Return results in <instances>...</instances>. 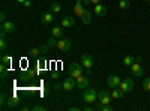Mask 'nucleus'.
<instances>
[{
  "mask_svg": "<svg viewBox=\"0 0 150 111\" xmlns=\"http://www.w3.org/2000/svg\"><path fill=\"white\" fill-rule=\"evenodd\" d=\"M51 35L53 36H56V38H63V27L62 26H54L53 29H51Z\"/></svg>",
  "mask_w": 150,
  "mask_h": 111,
  "instance_id": "a211bd4d",
  "label": "nucleus"
},
{
  "mask_svg": "<svg viewBox=\"0 0 150 111\" xmlns=\"http://www.w3.org/2000/svg\"><path fill=\"white\" fill-rule=\"evenodd\" d=\"M0 21H2V24L6 21V15H5V12H0Z\"/></svg>",
  "mask_w": 150,
  "mask_h": 111,
  "instance_id": "72a5a7b5",
  "label": "nucleus"
},
{
  "mask_svg": "<svg viewBox=\"0 0 150 111\" xmlns=\"http://www.w3.org/2000/svg\"><path fill=\"white\" fill-rule=\"evenodd\" d=\"M32 3H30V0H26V2H24V6H26V8H29Z\"/></svg>",
  "mask_w": 150,
  "mask_h": 111,
  "instance_id": "e433bc0d",
  "label": "nucleus"
},
{
  "mask_svg": "<svg viewBox=\"0 0 150 111\" xmlns=\"http://www.w3.org/2000/svg\"><path fill=\"white\" fill-rule=\"evenodd\" d=\"M71 45H72V42H71L69 38H60L59 42H57V50L62 51V53H68Z\"/></svg>",
  "mask_w": 150,
  "mask_h": 111,
  "instance_id": "7ed1b4c3",
  "label": "nucleus"
},
{
  "mask_svg": "<svg viewBox=\"0 0 150 111\" xmlns=\"http://www.w3.org/2000/svg\"><path fill=\"white\" fill-rule=\"evenodd\" d=\"M20 105V98L18 96H9L8 98V101H6V108H9V110H12V108H17Z\"/></svg>",
  "mask_w": 150,
  "mask_h": 111,
  "instance_id": "9d476101",
  "label": "nucleus"
},
{
  "mask_svg": "<svg viewBox=\"0 0 150 111\" xmlns=\"http://www.w3.org/2000/svg\"><path fill=\"white\" fill-rule=\"evenodd\" d=\"M123 96H125V92H122L119 87H116L114 90L111 92V98H112V99H122Z\"/></svg>",
  "mask_w": 150,
  "mask_h": 111,
  "instance_id": "6ab92c4d",
  "label": "nucleus"
},
{
  "mask_svg": "<svg viewBox=\"0 0 150 111\" xmlns=\"http://www.w3.org/2000/svg\"><path fill=\"white\" fill-rule=\"evenodd\" d=\"M83 71H84V66L80 65V63H77V62H74V63L69 65V75L72 78H75V80L83 75Z\"/></svg>",
  "mask_w": 150,
  "mask_h": 111,
  "instance_id": "f257e3e1",
  "label": "nucleus"
},
{
  "mask_svg": "<svg viewBox=\"0 0 150 111\" xmlns=\"http://www.w3.org/2000/svg\"><path fill=\"white\" fill-rule=\"evenodd\" d=\"M93 12H95L96 15H99V17H105V15H107V12H108V9H107L104 5H101V3H99V5H95V9H93Z\"/></svg>",
  "mask_w": 150,
  "mask_h": 111,
  "instance_id": "ddd939ff",
  "label": "nucleus"
},
{
  "mask_svg": "<svg viewBox=\"0 0 150 111\" xmlns=\"http://www.w3.org/2000/svg\"><path fill=\"white\" fill-rule=\"evenodd\" d=\"M57 42H59V38H56V36H50V38H48V41H47V44L50 45V48H51V47H57Z\"/></svg>",
  "mask_w": 150,
  "mask_h": 111,
  "instance_id": "5701e85b",
  "label": "nucleus"
},
{
  "mask_svg": "<svg viewBox=\"0 0 150 111\" xmlns=\"http://www.w3.org/2000/svg\"><path fill=\"white\" fill-rule=\"evenodd\" d=\"M143 89L146 92H150V78H144L143 80Z\"/></svg>",
  "mask_w": 150,
  "mask_h": 111,
  "instance_id": "bb28decb",
  "label": "nucleus"
},
{
  "mask_svg": "<svg viewBox=\"0 0 150 111\" xmlns=\"http://www.w3.org/2000/svg\"><path fill=\"white\" fill-rule=\"evenodd\" d=\"M53 78H59V72H54L53 74Z\"/></svg>",
  "mask_w": 150,
  "mask_h": 111,
  "instance_id": "a19ab883",
  "label": "nucleus"
},
{
  "mask_svg": "<svg viewBox=\"0 0 150 111\" xmlns=\"http://www.w3.org/2000/svg\"><path fill=\"white\" fill-rule=\"evenodd\" d=\"M131 74L134 77H138V78H141L143 77V74H144V68H143V65L140 63V62H134V65L131 66Z\"/></svg>",
  "mask_w": 150,
  "mask_h": 111,
  "instance_id": "39448f33",
  "label": "nucleus"
},
{
  "mask_svg": "<svg viewBox=\"0 0 150 111\" xmlns=\"http://www.w3.org/2000/svg\"><path fill=\"white\" fill-rule=\"evenodd\" d=\"M129 6H131L129 0H120V2H119V8L120 9H129Z\"/></svg>",
  "mask_w": 150,
  "mask_h": 111,
  "instance_id": "a878e982",
  "label": "nucleus"
},
{
  "mask_svg": "<svg viewBox=\"0 0 150 111\" xmlns=\"http://www.w3.org/2000/svg\"><path fill=\"white\" fill-rule=\"evenodd\" d=\"M83 3H84V5H90L92 2H90V0H83Z\"/></svg>",
  "mask_w": 150,
  "mask_h": 111,
  "instance_id": "58836bf2",
  "label": "nucleus"
},
{
  "mask_svg": "<svg viewBox=\"0 0 150 111\" xmlns=\"http://www.w3.org/2000/svg\"><path fill=\"white\" fill-rule=\"evenodd\" d=\"M15 30V24L12 23V21H5L3 24H2V32H5L6 35L8 33H12Z\"/></svg>",
  "mask_w": 150,
  "mask_h": 111,
  "instance_id": "f8f14e48",
  "label": "nucleus"
},
{
  "mask_svg": "<svg viewBox=\"0 0 150 111\" xmlns=\"http://www.w3.org/2000/svg\"><path fill=\"white\" fill-rule=\"evenodd\" d=\"M135 62H140V63H143V59L138 56V57H135Z\"/></svg>",
  "mask_w": 150,
  "mask_h": 111,
  "instance_id": "4c0bfd02",
  "label": "nucleus"
},
{
  "mask_svg": "<svg viewBox=\"0 0 150 111\" xmlns=\"http://www.w3.org/2000/svg\"><path fill=\"white\" fill-rule=\"evenodd\" d=\"M81 65L86 68V69H90L93 65H95V59L92 54H83L81 56Z\"/></svg>",
  "mask_w": 150,
  "mask_h": 111,
  "instance_id": "0eeeda50",
  "label": "nucleus"
},
{
  "mask_svg": "<svg viewBox=\"0 0 150 111\" xmlns=\"http://www.w3.org/2000/svg\"><path fill=\"white\" fill-rule=\"evenodd\" d=\"M39 54H42L39 47H38V48H32V50H30V56H32V57H38Z\"/></svg>",
  "mask_w": 150,
  "mask_h": 111,
  "instance_id": "cd10ccee",
  "label": "nucleus"
},
{
  "mask_svg": "<svg viewBox=\"0 0 150 111\" xmlns=\"http://www.w3.org/2000/svg\"><path fill=\"white\" fill-rule=\"evenodd\" d=\"M111 92H108V90H102V92H99L98 93V101L101 102L102 105H105V104H110L111 102Z\"/></svg>",
  "mask_w": 150,
  "mask_h": 111,
  "instance_id": "423d86ee",
  "label": "nucleus"
},
{
  "mask_svg": "<svg viewBox=\"0 0 150 111\" xmlns=\"http://www.w3.org/2000/svg\"><path fill=\"white\" fill-rule=\"evenodd\" d=\"M39 48H41V53H48V50H50V45L48 44H42V45H39Z\"/></svg>",
  "mask_w": 150,
  "mask_h": 111,
  "instance_id": "7c9ffc66",
  "label": "nucleus"
},
{
  "mask_svg": "<svg viewBox=\"0 0 150 111\" xmlns=\"http://www.w3.org/2000/svg\"><path fill=\"white\" fill-rule=\"evenodd\" d=\"M87 86H89V78L87 77L81 75V77L77 78V87L78 89H87Z\"/></svg>",
  "mask_w": 150,
  "mask_h": 111,
  "instance_id": "4468645a",
  "label": "nucleus"
},
{
  "mask_svg": "<svg viewBox=\"0 0 150 111\" xmlns=\"http://www.w3.org/2000/svg\"><path fill=\"white\" fill-rule=\"evenodd\" d=\"M50 11H51L53 14H59V12L62 11V6H60V3H53L51 6H50Z\"/></svg>",
  "mask_w": 150,
  "mask_h": 111,
  "instance_id": "b1692460",
  "label": "nucleus"
},
{
  "mask_svg": "<svg viewBox=\"0 0 150 111\" xmlns=\"http://www.w3.org/2000/svg\"><path fill=\"white\" fill-rule=\"evenodd\" d=\"M62 83H63V90H68V92L74 90V89H75V86H77V80L72 78L71 75H69V77H66Z\"/></svg>",
  "mask_w": 150,
  "mask_h": 111,
  "instance_id": "6e6552de",
  "label": "nucleus"
},
{
  "mask_svg": "<svg viewBox=\"0 0 150 111\" xmlns=\"http://www.w3.org/2000/svg\"><path fill=\"white\" fill-rule=\"evenodd\" d=\"M44 65H47V59L39 57V60H38V68H44Z\"/></svg>",
  "mask_w": 150,
  "mask_h": 111,
  "instance_id": "c85d7f7f",
  "label": "nucleus"
},
{
  "mask_svg": "<svg viewBox=\"0 0 150 111\" xmlns=\"http://www.w3.org/2000/svg\"><path fill=\"white\" fill-rule=\"evenodd\" d=\"M36 75H38V69H29L27 74H23L24 80H32V78H35Z\"/></svg>",
  "mask_w": 150,
  "mask_h": 111,
  "instance_id": "aec40b11",
  "label": "nucleus"
},
{
  "mask_svg": "<svg viewBox=\"0 0 150 111\" xmlns=\"http://www.w3.org/2000/svg\"><path fill=\"white\" fill-rule=\"evenodd\" d=\"M134 62H135V57H132V56L123 57V65H125V66H128V68H131V66L134 65Z\"/></svg>",
  "mask_w": 150,
  "mask_h": 111,
  "instance_id": "4be33fe9",
  "label": "nucleus"
},
{
  "mask_svg": "<svg viewBox=\"0 0 150 111\" xmlns=\"http://www.w3.org/2000/svg\"><path fill=\"white\" fill-rule=\"evenodd\" d=\"M120 77H117V75H110L108 78H107V86L108 87H111V89H116V87H119V84H120Z\"/></svg>",
  "mask_w": 150,
  "mask_h": 111,
  "instance_id": "1a4fd4ad",
  "label": "nucleus"
},
{
  "mask_svg": "<svg viewBox=\"0 0 150 111\" xmlns=\"http://www.w3.org/2000/svg\"><path fill=\"white\" fill-rule=\"evenodd\" d=\"M53 89H54L56 92H59V90H62V89H63V83H59V81H57V83L54 84V87H53Z\"/></svg>",
  "mask_w": 150,
  "mask_h": 111,
  "instance_id": "473e14b6",
  "label": "nucleus"
},
{
  "mask_svg": "<svg viewBox=\"0 0 150 111\" xmlns=\"http://www.w3.org/2000/svg\"><path fill=\"white\" fill-rule=\"evenodd\" d=\"M18 3H21V5H24V2H26V0H17Z\"/></svg>",
  "mask_w": 150,
  "mask_h": 111,
  "instance_id": "79ce46f5",
  "label": "nucleus"
},
{
  "mask_svg": "<svg viewBox=\"0 0 150 111\" xmlns=\"http://www.w3.org/2000/svg\"><path fill=\"white\" fill-rule=\"evenodd\" d=\"M32 111H47V108L42 105H35V107H32Z\"/></svg>",
  "mask_w": 150,
  "mask_h": 111,
  "instance_id": "2f4dec72",
  "label": "nucleus"
},
{
  "mask_svg": "<svg viewBox=\"0 0 150 111\" xmlns=\"http://www.w3.org/2000/svg\"><path fill=\"white\" fill-rule=\"evenodd\" d=\"M81 3H83V0H77V3H75V6H74V12H75V14H77L78 17H81L83 12L86 11L84 6H83Z\"/></svg>",
  "mask_w": 150,
  "mask_h": 111,
  "instance_id": "dca6fc26",
  "label": "nucleus"
},
{
  "mask_svg": "<svg viewBox=\"0 0 150 111\" xmlns=\"http://www.w3.org/2000/svg\"><path fill=\"white\" fill-rule=\"evenodd\" d=\"M143 2H150V0H143Z\"/></svg>",
  "mask_w": 150,
  "mask_h": 111,
  "instance_id": "37998d69",
  "label": "nucleus"
},
{
  "mask_svg": "<svg viewBox=\"0 0 150 111\" xmlns=\"http://www.w3.org/2000/svg\"><path fill=\"white\" fill-rule=\"evenodd\" d=\"M54 20V14L51 11H48V12H44L42 17H41V23L42 24H50V23H53Z\"/></svg>",
  "mask_w": 150,
  "mask_h": 111,
  "instance_id": "9b49d317",
  "label": "nucleus"
},
{
  "mask_svg": "<svg viewBox=\"0 0 150 111\" xmlns=\"http://www.w3.org/2000/svg\"><path fill=\"white\" fill-rule=\"evenodd\" d=\"M90 2H92L93 5H99V3H101V2H102V0H90Z\"/></svg>",
  "mask_w": 150,
  "mask_h": 111,
  "instance_id": "f704fd0d",
  "label": "nucleus"
},
{
  "mask_svg": "<svg viewBox=\"0 0 150 111\" xmlns=\"http://www.w3.org/2000/svg\"><path fill=\"white\" fill-rule=\"evenodd\" d=\"M83 101L86 104H93L95 101H98V92L95 89H86L83 92Z\"/></svg>",
  "mask_w": 150,
  "mask_h": 111,
  "instance_id": "f03ea898",
  "label": "nucleus"
},
{
  "mask_svg": "<svg viewBox=\"0 0 150 111\" xmlns=\"http://www.w3.org/2000/svg\"><path fill=\"white\" fill-rule=\"evenodd\" d=\"M92 20H93V17H92V12L86 9V11L83 12V15H81V21H83L84 24H90V23H92Z\"/></svg>",
  "mask_w": 150,
  "mask_h": 111,
  "instance_id": "f3484780",
  "label": "nucleus"
},
{
  "mask_svg": "<svg viewBox=\"0 0 150 111\" xmlns=\"http://www.w3.org/2000/svg\"><path fill=\"white\" fill-rule=\"evenodd\" d=\"M0 72H2V80H5L6 78V65H0Z\"/></svg>",
  "mask_w": 150,
  "mask_h": 111,
  "instance_id": "c756f323",
  "label": "nucleus"
},
{
  "mask_svg": "<svg viewBox=\"0 0 150 111\" xmlns=\"http://www.w3.org/2000/svg\"><path fill=\"white\" fill-rule=\"evenodd\" d=\"M2 63L6 65V66H11V63H12V56H8V54L2 56Z\"/></svg>",
  "mask_w": 150,
  "mask_h": 111,
  "instance_id": "393cba45",
  "label": "nucleus"
},
{
  "mask_svg": "<svg viewBox=\"0 0 150 111\" xmlns=\"http://www.w3.org/2000/svg\"><path fill=\"white\" fill-rule=\"evenodd\" d=\"M5 36H6V33L2 32V36H0V50H2V51H5L6 48H8V42H6V38H5Z\"/></svg>",
  "mask_w": 150,
  "mask_h": 111,
  "instance_id": "412c9836",
  "label": "nucleus"
},
{
  "mask_svg": "<svg viewBox=\"0 0 150 111\" xmlns=\"http://www.w3.org/2000/svg\"><path fill=\"white\" fill-rule=\"evenodd\" d=\"M83 110H86V111H92V110H93V108H92V107H84V108H83Z\"/></svg>",
  "mask_w": 150,
  "mask_h": 111,
  "instance_id": "ea45409f",
  "label": "nucleus"
},
{
  "mask_svg": "<svg viewBox=\"0 0 150 111\" xmlns=\"http://www.w3.org/2000/svg\"><path fill=\"white\" fill-rule=\"evenodd\" d=\"M78 110H81L80 107H72V108H69V111H78Z\"/></svg>",
  "mask_w": 150,
  "mask_h": 111,
  "instance_id": "c9c22d12",
  "label": "nucleus"
},
{
  "mask_svg": "<svg viewBox=\"0 0 150 111\" xmlns=\"http://www.w3.org/2000/svg\"><path fill=\"white\" fill-rule=\"evenodd\" d=\"M119 89L122 90V92H125V93H128V92H131L132 89H134V80L132 78H125V80H122L120 81V84H119Z\"/></svg>",
  "mask_w": 150,
  "mask_h": 111,
  "instance_id": "20e7f679",
  "label": "nucleus"
},
{
  "mask_svg": "<svg viewBox=\"0 0 150 111\" xmlns=\"http://www.w3.org/2000/svg\"><path fill=\"white\" fill-rule=\"evenodd\" d=\"M74 23H75V20H74V17H63V20H62V27L63 29H69V27H72L74 26Z\"/></svg>",
  "mask_w": 150,
  "mask_h": 111,
  "instance_id": "2eb2a0df",
  "label": "nucleus"
}]
</instances>
